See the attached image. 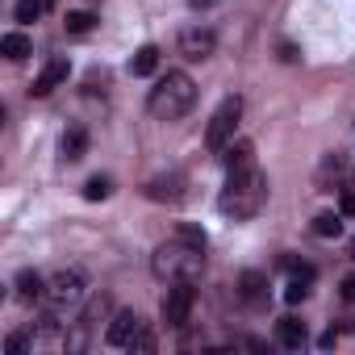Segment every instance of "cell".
Listing matches in <instances>:
<instances>
[{
  "label": "cell",
  "instance_id": "484cf974",
  "mask_svg": "<svg viewBox=\"0 0 355 355\" xmlns=\"http://www.w3.org/2000/svg\"><path fill=\"white\" fill-rule=\"evenodd\" d=\"M38 13H42V0H17V9H13L17 21H34Z\"/></svg>",
  "mask_w": 355,
  "mask_h": 355
},
{
  "label": "cell",
  "instance_id": "1f68e13d",
  "mask_svg": "<svg viewBox=\"0 0 355 355\" xmlns=\"http://www.w3.org/2000/svg\"><path fill=\"white\" fill-rule=\"evenodd\" d=\"M334 343H338V330H334V326H330V330H326V334H322V338H318V347H322V351H326V347H334Z\"/></svg>",
  "mask_w": 355,
  "mask_h": 355
},
{
  "label": "cell",
  "instance_id": "4316f807",
  "mask_svg": "<svg viewBox=\"0 0 355 355\" xmlns=\"http://www.w3.org/2000/svg\"><path fill=\"white\" fill-rule=\"evenodd\" d=\"M130 351H155V334H150V330H138V334L130 338Z\"/></svg>",
  "mask_w": 355,
  "mask_h": 355
},
{
  "label": "cell",
  "instance_id": "5bb4252c",
  "mask_svg": "<svg viewBox=\"0 0 355 355\" xmlns=\"http://www.w3.org/2000/svg\"><path fill=\"white\" fill-rule=\"evenodd\" d=\"M276 338H280V347L301 351L309 334H305V322H297V318H280V322H276Z\"/></svg>",
  "mask_w": 355,
  "mask_h": 355
},
{
  "label": "cell",
  "instance_id": "30bf717a",
  "mask_svg": "<svg viewBox=\"0 0 355 355\" xmlns=\"http://www.w3.org/2000/svg\"><path fill=\"white\" fill-rule=\"evenodd\" d=\"M214 46H218L214 30H184V34H180V55H184V59H193V63L209 59V55H214Z\"/></svg>",
  "mask_w": 355,
  "mask_h": 355
},
{
  "label": "cell",
  "instance_id": "6da1fadb",
  "mask_svg": "<svg viewBox=\"0 0 355 355\" xmlns=\"http://www.w3.org/2000/svg\"><path fill=\"white\" fill-rule=\"evenodd\" d=\"M263 205H268V175L255 163L230 171V180H226V189L218 197V209L226 218H234V222H251Z\"/></svg>",
  "mask_w": 355,
  "mask_h": 355
},
{
  "label": "cell",
  "instance_id": "52a82bcc",
  "mask_svg": "<svg viewBox=\"0 0 355 355\" xmlns=\"http://www.w3.org/2000/svg\"><path fill=\"white\" fill-rule=\"evenodd\" d=\"M109 309H113L109 293L92 297V301L84 305V313H80V318L71 322V334H67V351H84V347H88V330H92V326H96V322H101V318H105Z\"/></svg>",
  "mask_w": 355,
  "mask_h": 355
},
{
  "label": "cell",
  "instance_id": "d6a6232c",
  "mask_svg": "<svg viewBox=\"0 0 355 355\" xmlns=\"http://www.w3.org/2000/svg\"><path fill=\"white\" fill-rule=\"evenodd\" d=\"M189 5H193V9H205V5H209V0H189Z\"/></svg>",
  "mask_w": 355,
  "mask_h": 355
},
{
  "label": "cell",
  "instance_id": "ac0fdd59",
  "mask_svg": "<svg viewBox=\"0 0 355 355\" xmlns=\"http://www.w3.org/2000/svg\"><path fill=\"white\" fill-rule=\"evenodd\" d=\"M0 51H5V59H13V63H21L30 51H34V42L26 38V34H5L0 38Z\"/></svg>",
  "mask_w": 355,
  "mask_h": 355
},
{
  "label": "cell",
  "instance_id": "83f0119b",
  "mask_svg": "<svg viewBox=\"0 0 355 355\" xmlns=\"http://www.w3.org/2000/svg\"><path fill=\"white\" fill-rule=\"evenodd\" d=\"M338 214L343 218H355V193L351 189H338Z\"/></svg>",
  "mask_w": 355,
  "mask_h": 355
},
{
  "label": "cell",
  "instance_id": "836d02e7",
  "mask_svg": "<svg viewBox=\"0 0 355 355\" xmlns=\"http://www.w3.org/2000/svg\"><path fill=\"white\" fill-rule=\"evenodd\" d=\"M51 5H55V0H42V9H51Z\"/></svg>",
  "mask_w": 355,
  "mask_h": 355
},
{
  "label": "cell",
  "instance_id": "ba28073f",
  "mask_svg": "<svg viewBox=\"0 0 355 355\" xmlns=\"http://www.w3.org/2000/svg\"><path fill=\"white\" fill-rule=\"evenodd\" d=\"M142 193L159 205H180L184 201V175L180 171H167V175H150L142 184Z\"/></svg>",
  "mask_w": 355,
  "mask_h": 355
},
{
  "label": "cell",
  "instance_id": "d6986e66",
  "mask_svg": "<svg viewBox=\"0 0 355 355\" xmlns=\"http://www.w3.org/2000/svg\"><path fill=\"white\" fill-rule=\"evenodd\" d=\"M155 67H159V46H142V51L130 59V71H134V76H155Z\"/></svg>",
  "mask_w": 355,
  "mask_h": 355
},
{
  "label": "cell",
  "instance_id": "4dcf8cb0",
  "mask_svg": "<svg viewBox=\"0 0 355 355\" xmlns=\"http://www.w3.org/2000/svg\"><path fill=\"white\" fill-rule=\"evenodd\" d=\"M280 59H284V63H297L301 55H297V46H293V42H280Z\"/></svg>",
  "mask_w": 355,
  "mask_h": 355
},
{
  "label": "cell",
  "instance_id": "f546056e",
  "mask_svg": "<svg viewBox=\"0 0 355 355\" xmlns=\"http://www.w3.org/2000/svg\"><path fill=\"white\" fill-rule=\"evenodd\" d=\"M338 288H343V301H351V305H355V272H351V276H343V284H338Z\"/></svg>",
  "mask_w": 355,
  "mask_h": 355
},
{
  "label": "cell",
  "instance_id": "7c38bea8",
  "mask_svg": "<svg viewBox=\"0 0 355 355\" xmlns=\"http://www.w3.org/2000/svg\"><path fill=\"white\" fill-rule=\"evenodd\" d=\"M67 71H71V63H67L63 55H59V59H51V63L42 67V76L34 80V88H30V92H34V96H51V92L67 80Z\"/></svg>",
  "mask_w": 355,
  "mask_h": 355
},
{
  "label": "cell",
  "instance_id": "e575fe53",
  "mask_svg": "<svg viewBox=\"0 0 355 355\" xmlns=\"http://www.w3.org/2000/svg\"><path fill=\"white\" fill-rule=\"evenodd\" d=\"M351 259H355V239H351Z\"/></svg>",
  "mask_w": 355,
  "mask_h": 355
},
{
  "label": "cell",
  "instance_id": "f1b7e54d",
  "mask_svg": "<svg viewBox=\"0 0 355 355\" xmlns=\"http://www.w3.org/2000/svg\"><path fill=\"white\" fill-rule=\"evenodd\" d=\"M5 351H9V355H21V351H30V334H9Z\"/></svg>",
  "mask_w": 355,
  "mask_h": 355
},
{
  "label": "cell",
  "instance_id": "7a4b0ae2",
  "mask_svg": "<svg viewBox=\"0 0 355 355\" xmlns=\"http://www.w3.org/2000/svg\"><path fill=\"white\" fill-rule=\"evenodd\" d=\"M193 105H197V84H193L189 71H167V76L150 88V96H146V109H150L159 121H180Z\"/></svg>",
  "mask_w": 355,
  "mask_h": 355
},
{
  "label": "cell",
  "instance_id": "2e32d148",
  "mask_svg": "<svg viewBox=\"0 0 355 355\" xmlns=\"http://www.w3.org/2000/svg\"><path fill=\"white\" fill-rule=\"evenodd\" d=\"M239 293H243V301H263L268 297V276L263 272H243L239 276Z\"/></svg>",
  "mask_w": 355,
  "mask_h": 355
},
{
  "label": "cell",
  "instance_id": "277c9868",
  "mask_svg": "<svg viewBox=\"0 0 355 355\" xmlns=\"http://www.w3.org/2000/svg\"><path fill=\"white\" fill-rule=\"evenodd\" d=\"M84 297H88V280H84V272H59L51 284H46V309L51 313H67V309H76V305H84Z\"/></svg>",
  "mask_w": 355,
  "mask_h": 355
},
{
  "label": "cell",
  "instance_id": "8fae6325",
  "mask_svg": "<svg viewBox=\"0 0 355 355\" xmlns=\"http://www.w3.org/2000/svg\"><path fill=\"white\" fill-rule=\"evenodd\" d=\"M142 330V322H138V313L134 309H121V313H113V322H109V330H105V343L109 347H130V338Z\"/></svg>",
  "mask_w": 355,
  "mask_h": 355
},
{
  "label": "cell",
  "instance_id": "cb8c5ba5",
  "mask_svg": "<svg viewBox=\"0 0 355 355\" xmlns=\"http://www.w3.org/2000/svg\"><path fill=\"white\" fill-rule=\"evenodd\" d=\"M280 268H284L288 276H297V280H309V284H313V276H318V272H313L309 263H297L293 255H284V259H280Z\"/></svg>",
  "mask_w": 355,
  "mask_h": 355
},
{
  "label": "cell",
  "instance_id": "4fadbf2b",
  "mask_svg": "<svg viewBox=\"0 0 355 355\" xmlns=\"http://www.w3.org/2000/svg\"><path fill=\"white\" fill-rule=\"evenodd\" d=\"M59 150H63V163H80V159L88 155V130H84V125H71V130L63 134Z\"/></svg>",
  "mask_w": 355,
  "mask_h": 355
},
{
  "label": "cell",
  "instance_id": "9c48e42d",
  "mask_svg": "<svg viewBox=\"0 0 355 355\" xmlns=\"http://www.w3.org/2000/svg\"><path fill=\"white\" fill-rule=\"evenodd\" d=\"M347 180H351V159L347 155H326L322 159V167H318V189L322 193H334V189H347Z\"/></svg>",
  "mask_w": 355,
  "mask_h": 355
},
{
  "label": "cell",
  "instance_id": "d4e9b609",
  "mask_svg": "<svg viewBox=\"0 0 355 355\" xmlns=\"http://www.w3.org/2000/svg\"><path fill=\"white\" fill-rule=\"evenodd\" d=\"M305 297H309V280H297V276H293V280L284 284V301L297 305V301H305Z\"/></svg>",
  "mask_w": 355,
  "mask_h": 355
},
{
  "label": "cell",
  "instance_id": "e0dca14e",
  "mask_svg": "<svg viewBox=\"0 0 355 355\" xmlns=\"http://www.w3.org/2000/svg\"><path fill=\"white\" fill-rule=\"evenodd\" d=\"M17 297H21V301H42V297H46V280H42L38 272H21V276H17Z\"/></svg>",
  "mask_w": 355,
  "mask_h": 355
},
{
  "label": "cell",
  "instance_id": "5b68a950",
  "mask_svg": "<svg viewBox=\"0 0 355 355\" xmlns=\"http://www.w3.org/2000/svg\"><path fill=\"white\" fill-rule=\"evenodd\" d=\"M239 117H243V96H226V101L218 105V113L209 117V125H205V146H209L214 155L226 150V142L234 138Z\"/></svg>",
  "mask_w": 355,
  "mask_h": 355
},
{
  "label": "cell",
  "instance_id": "3957f363",
  "mask_svg": "<svg viewBox=\"0 0 355 355\" xmlns=\"http://www.w3.org/2000/svg\"><path fill=\"white\" fill-rule=\"evenodd\" d=\"M150 272L159 276V280H197L201 272H205V255L197 251V247H189V243H180V239H171V243H163L155 255H150Z\"/></svg>",
  "mask_w": 355,
  "mask_h": 355
},
{
  "label": "cell",
  "instance_id": "603a6c76",
  "mask_svg": "<svg viewBox=\"0 0 355 355\" xmlns=\"http://www.w3.org/2000/svg\"><path fill=\"white\" fill-rule=\"evenodd\" d=\"M96 17L92 13H67V34H92Z\"/></svg>",
  "mask_w": 355,
  "mask_h": 355
},
{
  "label": "cell",
  "instance_id": "7402d4cb",
  "mask_svg": "<svg viewBox=\"0 0 355 355\" xmlns=\"http://www.w3.org/2000/svg\"><path fill=\"white\" fill-rule=\"evenodd\" d=\"M175 239H180V243H189V247H197V251H205V230L201 226H189V222H180V226H175Z\"/></svg>",
  "mask_w": 355,
  "mask_h": 355
},
{
  "label": "cell",
  "instance_id": "9a60e30c",
  "mask_svg": "<svg viewBox=\"0 0 355 355\" xmlns=\"http://www.w3.org/2000/svg\"><path fill=\"white\" fill-rule=\"evenodd\" d=\"M222 159H226V171H239V167H251V163H255V146H251L247 138H239L234 146H226V155H222Z\"/></svg>",
  "mask_w": 355,
  "mask_h": 355
},
{
  "label": "cell",
  "instance_id": "8992f818",
  "mask_svg": "<svg viewBox=\"0 0 355 355\" xmlns=\"http://www.w3.org/2000/svg\"><path fill=\"white\" fill-rule=\"evenodd\" d=\"M193 301H197V288L193 280H171L167 297H163V322L171 330H184L189 326V313H193Z\"/></svg>",
  "mask_w": 355,
  "mask_h": 355
},
{
  "label": "cell",
  "instance_id": "44dd1931",
  "mask_svg": "<svg viewBox=\"0 0 355 355\" xmlns=\"http://www.w3.org/2000/svg\"><path fill=\"white\" fill-rule=\"evenodd\" d=\"M113 193V180H109V175H92V180L84 184V201H105Z\"/></svg>",
  "mask_w": 355,
  "mask_h": 355
},
{
  "label": "cell",
  "instance_id": "ffe728a7",
  "mask_svg": "<svg viewBox=\"0 0 355 355\" xmlns=\"http://www.w3.org/2000/svg\"><path fill=\"white\" fill-rule=\"evenodd\" d=\"M313 234L318 239H338L343 234V214H318L313 218Z\"/></svg>",
  "mask_w": 355,
  "mask_h": 355
}]
</instances>
